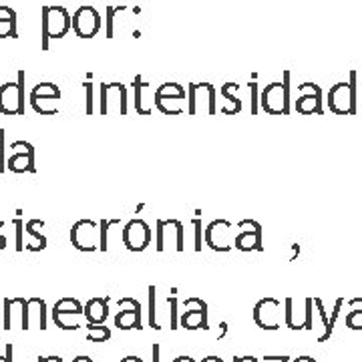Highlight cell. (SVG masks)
<instances>
[{
    "instance_id": "836d02e7",
    "label": "cell",
    "mask_w": 362,
    "mask_h": 362,
    "mask_svg": "<svg viewBox=\"0 0 362 362\" xmlns=\"http://www.w3.org/2000/svg\"><path fill=\"white\" fill-rule=\"evenodd\" d=\"M250 97H252V115H256L258 113V83L256 81H252L250 83Z\"/></svg>"
},
{
    "instance_id": "5b68a950",
    "label": "cell",
    "mask_w": 362,
    "mask_h": 362,
    "mask_svg": "<svg viewBox=\"0 0 362 362\" xmlns=\"http://www.w3.org/2000/svg\"><path fill=\"white\" fill-rule=\"evenodd\" d=\"M85 318V306L75 298H61L52 308V320L63 330H77Z\"/></svg>"
},
{
    "instance_id": "8992f818",
    "label": "cell",
    "mask_w": 362,
    "mask_h": 362,
    "mask_svg": "<svg viewBox=\"0 0 362 362\" xmlns=\"http://www.w3.org/2000/svg\"><path fill=\"white\" fill-rule=\"evenodd\" d=\"M71 244L78 252L101 250V226L93 220H78L71 230Z\"/></svg>"
},
{
    "instance_id": "4316f807",
    "label": "cell",
    "mask_w": 362,
    "mask_h": 362,
    "mask_svg": "<svg viewBox=\"0 0 362 362\" xmlns=\"http://www.w3.org/2000/svg\"><path fill=\"white\" fill-rule=\"evenodd\" d=\"M111 338V330L105 324H89L87 326V340L89 342H107Z\"/></svg>"
},
{
    "instance_id": "f35d334b",
    "label": "cell",
    "mask_w": 362,
    "mask_h": 362,
    "mask_svg": "<svg viewBox=\"0 0 362 362\" xmlns=\"http://www.w3.org/2000/svg\"><path fill=\"white\" fill-rule=\"evenodd\" d=\"M13 344H6V354L0 356V362H13Z\"/></svg>"
},
{
    "instance_id": "3957f363",
    "label": "cell",
    "mask_w": 362,
    "mask_h": 362,
    "mask_svg": "<svg viewBox=\"0 0 362 362\" xmlns=\"http://www.w3.org/2000/svg\"><path fill=\"white\" fill-rule=\"evenodd\" d=\"M290 73L286 71L282 83H272L262 90L259 105L270 115H288L290 113Z\"/></svg>"
},
{
    "instance_id": "8fae6325",
    "label": "cell",
    "mask_w": 362,
    "mask_h": 362,
    "mask_svg": "<svg viewBox=\"0 0 362 362\" xmlns=\"http://www.w3.org/2000/svg\"><path fill=\"white\" fill-rule=\"evenodd\" d=\"M206 246L216 252H230L233 247V226L228 220H214L206 226Z\"/></svg>"
},
{
    "instance_id": "2e32d148",
    "label": "cell",
    "mask_w": 362,
    "mask_h": 362,
    "mask_svg": "<svg viewBox=\"0 0 362 362\" xmlns=\"http://www.w3.org/2000/svg\"><path fill=\"white\" fill-rule=\"evenodd\" d=\"M254 320L262 330L280 328V302L274 298H264L254 306Z\"/></svg>"
},
{
    "instance_id": "8d00e7d4",
    "label": "cell",
    "mask_w": 362,
    "mask_h": 362,
    "mask_svg": "<svg viewBox=\"0 0 362 362\" xmlns=\"http://www.w3.org/2000/svg\"><path fill=\"white\" fill-rule=\"evenodd\" d=\"M14 228H16V250L23 252L25 250V242H23V232H25V226L21 220H14Z\"/></svg>"
},
{
    "instance_id": "d4e9b609",
    "label": "cell",
    "mask_w": 362,
    "mask_h": 362,
    "mask_svg": "<svg viewBox=\"0 0 362 362\" xmlns=\"http://www.w3.org/2000/svg\"><path fill=\"white\" fill-rule=\"evenodd\" d=\"M39 223H45L42 220H30L28 223H26V233H30L33 238H35V242H30V244H26V250H30V252H39V250H45L47 247V238L45 235H40V233H37V226Z\"/></svg>"
},
{
    "instance_id": "ee69618b",
    "label": "cell",
    "mask_w": 362,
    "mask_h": 362,
    "mask_svg": "<svg viewBox=\"0 0 362 362\" xmlns=\"http://www.w3.org/2000/svg\"><path fill=\"white\" fill-rule=\"evenodd\" d=\"M173 362H195V361L194 358H189V356H177Z\"/></svg>"
},
{
    "instance_id": "1f68e13d",
    "label": "cell",
    "mask_w": 362,
    "mask_h": 362,
    "mask_svg": "<svg viewBox=\"0 0 362 362\" xmlns=\"http://www.w3.org/2000/svg\"><path fill=\"white\" fill-rule=\"evenodd\" d=\"M168 302H169V308H171V322H169V328H171V330H177V328H180V320H177V304H180V302H177V296H171V298H168Z\"/></svg>"
},
{
    "instance_id": "9a60e30c",
    "label": "cell",
    "mask_w": 362,
    "mask_h": 362,
    "mask_svg": "<svg viewBox=\"0 0 362 362\" xmlns=\"http://www.w3.org/2000/svg\"><path fill=\"white\" fill-rule=\"evenodd\" d=\"M117 306L119 312L115 316V326L119 330H141V304L135 298H121Z\"/></svg>"
},
{
    "instance_id": "e575fe53",
    "label": "cell",
    "mask_w": 362,
    "mask_h": 362,
    "mask_svg": "<svg viewBox=\"0 0 362 362\" xmlns=\"http://www.w3.org/2000/svg\"><path fill=\"white\" fill-rule=\"evenodd\" d=\"M30 151H35V147L26 141H14L11 145V153H30Z\"/></svg>"
},
{
    "instance_id": "5bb4252c",
    "label": "cell",
    "mask_w": 362,
    "mask_h": 362,
    "mask_svg": "<svg viewBox=\"0 0 362 362\" xmlns=\"http://www.w3.org/2000/svg\"><path fill=\"white\" fill-rule=\"evenodd\" d=\"M183 101H187V90H185V87H181L180 83H163L156 90V97H153V103H156L157 109L163 115L169 117L177 115L171 103H183Z\"/></svg>"
},
{
    "instance_id": "83f0119b",
    "label": "cell",
    "mask_w": 362,
    "mask_h": 362,
    "mask_svg": "<svg viewBox=\"0 0 362 362\" xmlns=\"http://www.w3.org/2000/svg\"><path fill=\"white\" fill-rule=\"evenodd\" d=\"M238 89H240V85H235V83H226V85L221 87V95H223V99H228V101L233 105L232 111H230V115H235V113H240V111H242V101H240V97H235V95H233Z\"/></svg>"
},
{
    "instance_id": "7dc6e473",
    "label": "cell",
    "mask_w": 362,
    "mask_h": 362,
    "mask_svg": "<svg viewBox=\"0 0 362 362\" xmlns=\"http://www.w3.org/2000/svg\"><path fill=\"white\" fill-rule=\"evenodd\" d=\"M123 362H143L141 358H137V356H127V358H123Z\"/></svg>"
},
{
    "instance_id": "7a4b0ae2",
    "label": "cell",
    "mask_w": 362,
    "mask_h": 362,
    "mask_svg": "<svg viewBox=\"0 0 362 362\" xmlns=\"http://www.w3.org/2000/svg\"><path fill=\"white\" fill-rule=\"evenodd\" d=\"M218 90L211 83H189L187 87V113L189 115H216Z\"/></svg>"
},
{
    "instance_id": "ffe728a7",
    "label": "cell",
    "mask_w": 362,
    "mask_h": 362,
    "mask_svg": "<svg viewBox=\"0 0 362 362\" xmlns=\"http://www.w3.org/2000/svg\"><path fill=\"white\" fill-rule=\"evenodd\" d=\"M6 168L11 169L13 173H35V151L30 153H11Z\"/></svg>"
},
{
    "instance_id": "d590c367",
    "label": "cell",
    "mask_w": 362,
    "mask_h": 362,
    "mask_svg": "<svg viewBox=\"0 0 362 362\" xmlns=\"http://www.w3.org/2000/svg\"><path fill=\"white\" fill-rule=\"evenodd\" d=\"M83 87H85V95H87V107H85V113L90 115V113L95 111V107H93V83L87 81V83H83Z\"/></svg>"
},
{
    "instance_id": "603a6c76",
    "label": "cell",
    "mask_w": 362,
    "mask_h": 362,
    "mask_svg": "<svg viewBox=\"0 0 362 362\" xmlns=\"http://www.w3.org/2000/svg\"><path fill=\"white\" fill-rule=\"evenodd\" d=\"M28 101L33 105V109L40 115L51 117L59 113V101L61 99H57V97H30Z\"/></svg>"
},
{
    "instance_id": "60d3db41",
    "label": "cell",
    "mask_w": 362,
    "mask_h": 362,
    "mask_svg": "<svg viewBox=\"0 0 362 362\" xmlns=\"http://www.w3.org/2000/svg\"><path fill=\"white\" fill-rule=\"evenodd\" d=\"M39 362H63L61 356H47V358H39Z\"/></svg>"
},
{
    "instance_id": "c3c4849f",
    "label": "cell",
    "mask_w": 362,
    "mask_h": 362,
    "mask_svg": "<svg viewBox=\"0 0 362 362\" xmlns=\"http://www.w3.org/2000/svg\"><path fill=\"white\" fill-rule=\"evenodd\" d=\"M233 362H240V358H233ZM246 362H258L254 356H246Z\"/></svg>"
},
{
    "instance_id": "74e56055",
    "label": "cell",
    "mask_w": 362,
    "mask_h": 362,
    "mask_svg": "<svg viewBox=\"0 0 362 362\" xmlns=\"http://www.w3.org/2000/svg\"><path fill=\"white\" fill-rule=\"evenodd\" d=\"M6 168V161H4V129H0V173Z\"/></svg>"
},
{
    "instance_id": "f546056e",
    "label": "cell",
    "mask_w": 362,
    "mask_h": 362,
    "mask_svg": "<svg viewBox=\"0 0 362 362\" xmlns=\"http://www.w3.org/2000/svg\"><path fill=\"white\" fill-rule=\"evenodd\" d=\"M320 93H316L314 97H302L296 103V109L300 113H310V111H320Z\"/></svg>"
},
{
    "instance_id": "f1b7e54d",
    "label": "cell",
    "mask_w": 362,
    "mask_h": 362,
    "mask_svg": "<svg viewBox=\"0 0 362 362\" xmlns=\"http://www.w3.org/2000/svg\"><path fill=\"white\" fill-rule=\"evenodd\" d=\"M30 97H57V99H61V89L54 83H40V85H37L35 89L30 90L28 99Z\"/></svg>"
},
{
    "instance_id": "44dd1931",
    "label": "cell",
    "mask_w": 362,
    "mask_h": 362,
    "mask_svg": "<svg viewBox=\"0 0 362 362\" xmlns=\"http://www.w3.org/2000/svg\"><path fill=\"white\" fill-rule=\"evenodd\" d=\"M16 13L11 6L0 4V39H16Z\"/></svg>"
},
{
    "instance_id": "7402d4cb",
    "label": "cell",
    "mask_w": 362,
    "mask_h": 362,
    "mask_svg": "<svg viewBox=\"0 0 362 362\" xmlns=\"http://www.w3.org/2000/svg\"><path fill=\"white\" fill-rule=\"evenodd\" d=\"M39 326L40 330H47V304L40 298L28 300V326Z\"/></svg>"
},
{
    "instance_id": "7c38bea8",
    "label": "cell",
    "mask_w": 362,
    "mask_h": 362,
    "mask_svg": "<svg viewBox=\"0 0 362 362\" xmlns=\"http://www.w3.org/2000/svg\"><path fill=\"white\" fill-rule=\"evenodd\" d=\"M175 240V250L183 252L185 250V230L180 220H159L156 226V250L163 252L168 242Z\"/></svg>"
},
{
    "instance_id": "7bdbcfd3",
    "label": "cell",
    "mask_w": 362,
    "mask_h": 362,
    "mask_svg": "<svg viewBox=\"0 0 362 362\" xmlns=\"http://www.w3.org/2000/svg\"><path fill=\"white\" fill-rule=\"evenodd\" d=\"M159 352H161L159 344H153V362H159Z\"/></svg>"
},
{
    "instance_id": "9c48e42d",
    "label": "cell",
    "mask_w": 362,
    "mask_h": 362,
    "mask_svg": "<svg viewBox=\"0 0 362 362\" xmlns=\"http://www.w3.org/2000/svg\"><path fill=\"white\" fill-rule=\"evenodd\" d=\"M103 26L101 14L95 6L83 4L73 13V30L78 39H93Z\"/></svg>"
},
{
    "instance_id": "d6a6232c",
    "label": "cell",
    "mask_w": 362,
    "mask_h": 362,
    "mask_svg": "<svg viewBox=\"0 0 362 362\" xmlns=\"http://www.w3.org/2000/svg\"><path fill=\"white\" fill-rule=\"evenodd\" d=\"M192 226H194V232H195L194 250L195 252H202V230H204V228H202V220H199V218H194V220H192Z\"/></svg>"
},
{
    "instance_id": "bcb514c9",
    "label": "cell",
    "mask_w": 362,
    "mask_h": 362,
    "mask_svg": "<svg viewBox=\"0 0 362 362\" xmlns=\"http://www.w3.org/2000/svg\"><path fill=\"white\" fill-rule=\"evenodd\" d=\"M73 362H93L89 356H77V358H73Z\"/></svg>"
},
{
    "instance_id": "4dcf8cb0",
    "label": "cell",
    "mask_w": 362,
    "mask_h": 362,
    "mask_svg": "<svg viewBox=\"0 0 362 362\" xmlns=\"http://www.w3.org/2000/svg\"><path fill=\"white\" fill-rule=\"evenodd\" d=\"M147 296H149V326L159 330L161 326L156 320V286H149L147 288Z\"/></svg>"
},
{
    "instance_id": "30bf717a",
    "label": "cell",
    "mask_w": 362,
    "mask_h": 362,
    "mask_svg": "<svg viewBox=\"0 0 362 362\" xmlns=\"http://www.w3.org/2000/svg\"><path fill=\"white\" fill-rule=\"evenodd\" d=\"M240 232L233 238V247L240 252H262V226L256 220H242L235 226Z\"/></svg>"
},
{
    "instance_id": "ac0fdd59",
    "label": "cell",
    "mask_w": 362,
    "mask_h": 362,
    "mask_svg": "<svg viewBox=\"0 0 362 362\" xmlns=\"http://www.w3.org/2000/svg\"><path fill=\"white\" fill-rule=\"evenodd\" d=\"M109 316V298H90L85 304V320L89 324H105Z\"/></svg>"
},
{
    "instance_id": "ba28073f",
    "label": "cell",
    "mask_w": 362,
    "mask_h": 362,
    "mask_svg": "<svg viewBox=\"0 0 362 362\" xmlns=\"http://www.w3.org/2000/svg\"><path fill=\"white\" fill-rule=\"evenodd\" d=\"M123 246L127 247L129 252H143L151 246V240H153V230L149 228V223L143 220H131L125 223L123 228Z\"/></svg>"
},
{
    "instance_id": "277c9868",
    "label": "cell",
    "mask_w": 362,
    "mask_h": 362,
    "mask_svg": "<svg viewBox=\"0 0 362 362\" xmlns=\"http://www.w3.org/2000/svg\"><path fill=\"white\" fill-rule=\"evenodd\" d=\"M0 113L25 115V71H18L14 83H4L0 87Z\"/></svg>"
},
{
    "instance_id": "cb8c5ba5",
    "label": "cell",
    "mask_w": 362,
    "mask_h": 362,
    "mask_svg": "<svg viewBox=\"0 0 362 362\" xmlns=\"http://www.w3.org/2000/svg\"><path fill=\"white\" fill-rule=\"evenodd\" d=\"M147 85H149V83H145L141 78V75H137L135 81H133V87H135V109H137L139 115H151V111H153V109H149V107L145 105V95H143V90H145Z\"/></svg>"
},
{
    "instance_id": "52a82bcc",
    "label": "cell",
    "mask_w": 362,
    "mask_h": 362,
    "mask_svg": "<svg viewBox=\"0 0 362 362\" xmlns=\"http://www.w3.org/2000/svg\"><path fill=\"white\" fill-rule=\"evenodd\" d=\"M101 115H127V89L121 83L101 85Z\"/></svg>"
},
{
    "instance_id": "e0dca14e",
    "label": "cell",
    "mask_w": 362,
    "mask_h": 362,
    "mask_svg": "<svg viewBox=\"0 0 362 362\" xmlns=\"http://www.w3.org/2000/svg\"><path fill=\"white\" fill-rule=\"evenodd\" d=\"M14 318H18L21 328L28 330V300L25 298H6L4 300V330H13Z\"/></svg>"
},
{
    "instance_id": "484cf974",
    "label": "cell",
    "mask_w": 362,
    "mask_h": 362,
    "mask_svg": "<svg viewBox=\"0 0 362 362\" xmlns=\"http://www.w3.org/2000/svg\"><path fill=\"white\" fill-rule=\"evenodd\" d=\"M127 11V6L125 4H109L107 8H105V37L107 39H113V35H115V30H113V23H115V14L119 13H125Z\"/></svg>"
},
{
    "instance_id": "6da1fadb",
    "label": "cell",
    "mask_w": 362,
    "mask_h": 362,
    "mask_svg": "<svg viewBox=\"0 0 362 362\" xmlns=\"http://www.w3.org/2000/svg\"><path fill=\"white\" fill-rule=\"evenodd\" d=\"M40 47L42 51H49V40L63 39L73 30V16L69 14L65 6L59 4H45L40 8Z\"/></svg>"
},
{
    "instance_id": "b9f144b4",
    "label": "cell",
    "mask_w": 362,
    "mask_h": 362,
    "mask_svg": "<svg viewBox=\"0 0 362 362\" xmlns=\"http://www.w3.org/2000/svg\"><path fill=\"white\" fill-rule=\"evenodd\" d=\"M2 226H4V221H0V228H2ZM4 247H6V238L0 233V250H4Z\"/></svg>"
},
{
    "instance_id": "4fadbf2b",
    "label": "cell",
    "mask_w": 362,
    "mask_h": 362,
    "mask_svg": "<svg viewBox=\"0 0 362 362\" xmlns=\"http://www.w3.org/2000/svg\"><path fill=\"white\" fill-rule=\"evenodd\" d=\"M181 328L187 330H207V304L202 298H187L183 302V314L180 318Z\"/></svg>"
},
{
    "instance_id": "f6af8a7d",
    "label": "cell",
    "mask_w": 362,
    "mask_h": 362,
    "mask_svg": "<svg viewBox=\"0 0 362 362\" xmlns=\"http://www.w3.org/2000/svg\"><path fill=\"white\" fill-rule=\"evenodd\" d=\"M202 362H223L221 358H218V356H207V358H204Z\"/></svg>"
},
{
    "instance_id": "d6986e66",
    "label": "cell",
    "mask_w": 362,
    "mask_h": 362,
    "mask_svg": "<svg viewBox=\"0 0 362 362\" xmlns=\"http://www.w3.org/2000/svg\"><path fill=\"white\" fill-rule=\"evenodd\" d=\"M352 99H354V90L352 87H349L346 83H340L338 87L332 89L330 93V105L332 109L338 111V113H346L352 109Z\"/></svg>"
},
{
    "instance_id": "ab89813d",
    "label": "cell",
    "mask_w": 362,
    "mask_h": 362,
    "mask_svg": "<svg viewBox=\"0 0 362 362\" xmlns=\"http://www.w3.org/2000/svg\"><path fill=\"white\" fill-rule=\"evenodd\" d=\"M226 334H228V322H220V334H218V340L226 338Z\"/></svg>"
}]
</instances>
